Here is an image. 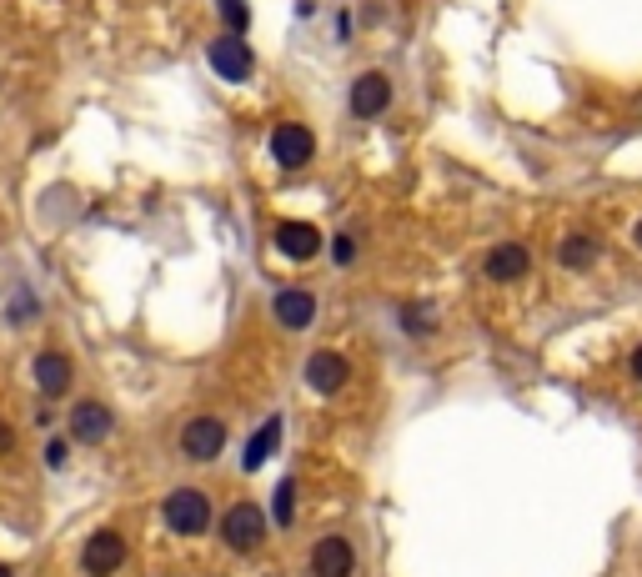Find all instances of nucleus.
Segmentation results:
<instances>
[{"instance_id": "f257e3e1", "label": "nucleus", "mask_w": 642, "mask_h": 577, "mask_svg": "<svg viewBox=\"0 0 642 577\" xmlns=\"http://www.w3.org/2000/svg\"><path fill=\"white\" fill-rule=\"evenodd\" d=\"M161 522L176 532V537H206L216 512H211V492L201 487H171L161 497Z\"/></svg>"}, {"instance_id": "f03ea898", "label": "nucleus", "mask_w": 642, "mask_h": 577, "mask_svg": "<svg viewBox=\"0 0 642 577\" xmlns=\"http://www.w3.org/2000/svg\"><path fill=\"white\" fill-rule=\"evenodd\" d=\"M221 542L231 552H256L266 542V512L256 502H231L221 517Z\"/></svg>"}, {"instance_id": "7ed1b4c3", "label": "nucleus", "mask_w": 642, "mask_h": 577, "mask_svg": "<svg viewBox=\"0 0 642 577\" xmlns=\"http://www.w3.org/2000/svg\"><path fill=\"white\" fill-rule=\"evenodd\" d=\"M126 537L116 532V527H101V532H91L86 542H81V572L86 577H116L121 567H126Z\"/></svg>"}, {"instance_id": "20e7f679", "label": "nucleus", "mask_w": 642, "mask_h": 577, "mask_svg": "<svg viewBox=\"0 0 642 577\" xmlns=\"http://www.w3.org/2000/svg\"><path fill=\"white\" fill-rule=\"evenodd\" d=\"M111 427H116V412H111L106 402H96V397H81V402L66 412V432H71V442H81V447H101V442L111 437Z\"/></svg>"}, {"instance_id": "39448f33", "label": "nucleus", "mask_w": 642, "mask_h": 577, "mask_svg": "<svg viewBox=\"0 0 642 577\" xmlns=\"http://www.w3.org/2000/svg\"><path fill=\"white\" fill-rule=\"evenodd\" d=\"M306 572H311V577H352V572H357V547H352L342 532L316 537V542H311V557H306Z\"/></svg>"}, {"instance_id": "423d86ee", "label": "nucleus", "mask_w": 642, "mask_h": 577, "mask_svg": "<svg viewBox=\"0 0 642 577\" xmlns=\"http://www.w3.org/2000/svg\"><path fill=\"white\" fill-rule=\"evenodd\" d=\"M306 387H311L316 397H337L342 387H352V362H347L342 352H332V347L311 352V357H306Z\"/></svg>"}, {"instance_id": "0eeeda50", "label": "nucleus", "mask_w": 642, "mask_h": 577, "mask_svg": "<svg viewBox=\"0 0 642 577\" xmlns=\"http://www.w3.org/2000/svg\"><path fill=\"white\" fill-rule=\"evenodd\" d=\"M226 452V422L221 417H191L186 427H181V457H191V462H216Z\"/></svg>"}, {"instance_id": "6e6552de", "label": "nucleus", "mask_w": 642, "mask_h": 577, "mask_svg": "<svg viewBox=\"0 0 642 577\" xmlns=\"http://www.w3.org/2000/svg\"><path fill=\"white\" fill-rule=\"evenodd\" d=\"M206 61H211V71L221 76V81H231V86H241V81H251V66H256V56L246 51V41L241 36H216L211 46H206Z\"/></svg>"}, {"instance_id": "1a4fd4ad", "label": "nucleus", "mask_w": 642, "mask_h": 577, "mask_svg": "<svg viewBox=\"0 0 642 577\" xmlns=\"http://www.w3.org/2000/svg\"><path fill=\"white\" fill-rule=\"evenodd\" d=\"M271 156H276L281 171H301V166H311V156H316V136H311L301 121H281V126L271 131Z\"/></svg>"}, {"instance_id": "9d476101", "label": "nucleus", "mask_w": 642, "mask_h": 577, "mask_svg": "<svg viewBox=\"0 0 642 577\" xmlns=\"http://www.w3.org/2000/svg\"><path fill=\"white\" fill-rule=\"evenodd\" d=\"M31 377H36V387H41V397H51V402H61L71 387H76V362L66 357V352H56V347H46V352H36V362H31Z\"/></svg>"}, {"instance_id": "9b49d317", "label": "nucleus", "mask_w": 642, "mask_h": 577, "mask_svg": "<svg viewBox=\"0 0 642 577\" xmlns=\"http://www.w3.org/2000/svg\"><path fill=\"white\" fill-rule=\"evenodd\" d=\"M347 106H352V116H357V121H377V116L392 106V81H387L382 71H362V76L352 81Z\"/></svg>"}, {"instance_id": "f8f14e48", "label": "nucleus", "mask_w": 642, "mask_h": 577, "mask_svg": "<svg viewBox=\"0 0 642 577\" xmlns=\"http://www.w3.org/2000/svg\"><path fill=\"white\" fill-rule=\"evenodd\" d=\"M271 317L286 332H306L316 322V292H306V286H281V292L271 297Z\"/></svg>"}, {"instance_id": "ddd939ff", "label": "nucleus", "mask_w": 642, "mask_h": 577, "mask_svg": "<svg viewBox=\"0 0 642 577\" xmlns=\"http://www.w3.org/2000/svg\"><path fill=\"white\" fill-rule=\"evenodd\" d=\"M482 271H487V281H522L532 271V251L522 241H502L482 256Z\"/></svg>"}, {"instance_id": "4468645a", "label": "nucleus", "mask_w": 642, "mask_h": 577, "mask_svg": "<svg viewBox=\"0 0 642 577\" xmlns=\"http://www.w3.org/2000/svg\"><path fill=\"white\" fill-rule=\"evenodd\" d=\"M271 241H276V251H281L286 261H311V256H321V231L306 226V221H281V226L271 231Z\"/></svg>"}, {"instance_id": "2eb2a0df", "label": "nucleus", "mask_w": 642, "mask_h": 577, "mask_svg": "<svg viewBox=\"0 0 642 577\" xmlns=\"http://www.w3.org/2000/svg\"><path fill=\"white\" fill-rule=\"evenodd\" d=\"M281 432H286V422H281V417H266V422L251 432V442L241 447V472H261V467L271 462V452L281 447Z\"/></svg>"}, {"instance_id": "dca6fc26", "label": "nucleus", "mask_w": 642, "mask_h": 577, "mask_svg": "<svg viewBox=\"0 0 642 577\" xmlns=\"http://www.w3.org/2000/svg\"><path fill=\"white\" fill-rule=\"evenodd\" d=\"M557 261H562L567 271H587V266L597 261V236H587V231H567V236L557 241Z\"/></svg>"}, {"instance_id": "f3484780", "label": "nucleus", "mask_w": 642, "mask_h": 577, "mask_svg": "<svg viewBox=\"0 0 642 577\" xmlns=\"http://www.w3.org/2000/svg\"><path fill=\"white\" fill-rule=\"evenodd\" d=\"M271 522L276 527H291L296 522V482L291 477H281L276 492H271Z\"/></svg>"}, {"instance_id": "a211bd4d", "label": "nucleus", "mask_w": 642, "mask_h": 577, "mask_svg": "<svg viewBox=\"0 0 642 577\" xmlns=\"http://www.w3.org/2000/svg\"><path fill=\"white\" fill-rule=\"evenodd\" d=\"M221 16H226L231 36H241V31L251 26V11H246V0H221Z\"/></svg>"}, {"instance_id": "6ab92c4d", "label": "nucleus", "mask_w": 642, "mask_h": 577, "mask_svg": "<svg viewBox=\"0 0 642 577\" xmlns=\"http://www.w3.org/2000/svg\"><path fill=\"white\" fill-rule=\"evenodd\" d=\"M332 261H337V266H352V261H357V236L342 231V236L332 241Z\"/></svg>"}, {"instance_id": "aec40b11", "label": "nucleus", "mask_w": 642, "mask_h": 577, "mask_svg": "<svg viewBox=\"0 0 642 577\" xmlns=\"http://www.w3.org/2000/svg\"><path fill=\"white\" fill-rule=\"evenodd\" d=\"M402 327H407V332H427V327H432V317H427V312H412V307H407V312H402Z\"/></svg>"}, {"instance_id": "412c9836", "label": "nucleus", "mask_w": 642, "mask_h": 577, "mask_svg": "<svg viewBox=\"0 0 642 577\" xmlns=\"http://www.w3.org/2000/svg\"><path fill=\"white\" fill-rule=\"evenodd\" d=\"M66 452H71V447H66L61 437H56V442L46 447V462H51V467H66Z\"/></svg>"}, {"instance_id": "4be33fe9", "label": "nucleus", "mask_w": 642, "mask_h": 577, "mask_svg": "<svg viewBox=\"0 0 642 577\" xmlns=\"http://www.w3.org/2000/svg\"><path fill=\"white\" fill-rule=\"evenodd\" d=\"M11 447H16V427H11L6 417H0V457H6Z\"/></svg>"}, {"instance_id": "5701e85b", "label": "nucleus", "mask_w": 642, "mask_h": 577, "mask_svg": "<svg viewBox=\"0 0 642 577\" xmlns=\"http://www.w3.org/2000/svg\"><path fill=\"white\" fill-rule=\"evenodd\" d=\"M632 377H637V382H642V347H637V352H632Z\"/></svg>"}, {"instance_id": "b1692460", "label": "nucleus", "mask_w": 642, "mask_h": 577, "mask_svg": "<svg viewBox=\"0 0 642 577\" xmlns=\"http://www.w3.org/2000/svg\"><path fill=\"white\" fill-rule=\"evenodd\" d=\"M0 577H16V572H11V567H6V562H0Z\"/></svg>"}, {"instance_id": "393cba45", "label": "nucleus", "mask_w": 642, "mask_h": 577, "mask_svg": "<svg viewBox=\"0 0 642 577\" xmlns=\"http://www.w3.org/2000/svg\"><path fill=\"white\" fill-rule=\"evenodd\" d=\"M632 236H637V246H642V221H637V231H632Z\"/></svg>"}]
</instances>
